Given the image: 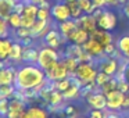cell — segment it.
I'll return each instance as SVG.
<instances>
[{"label": "cell", "instance_id": "277c9868", "mask_svg": "<svg viewBox=\"0 0 129 118\" xmlns=\"http://www.w3.org/2000/svg\"><path fill=\"white\" fill-rule=\"evenodd\" d=\"M51 11V18H53L56 22H64L67 20H71V10H70V6L68 3L65 2H57L51 6L50 9Z\"/></svg>", "mask_w": 129, "mask_h": 118}, {"label": "cell", "instance_id": "5bb4252c", "mask_svg": "<svg viewBox=\"0 0 129 118\" xmlns=\"http://www.w3.org/2000/svg\"><path fill=\"white\" fill-rule=\"evenodd\" d=\"M26 108H28V104L25 101L18 100V99H11L10 100V110L6 118H21V115L26 111Z\"/></svg>", "mask_w": 129, "mask_h": 118}, {"label": "cell", "instance_id": "f35d334b", "mask_svg": "<svg viewBox=\"0 0 129 118\" xmlns=\"http://www.w3.org/2000/svg\"><path fill=\"white\" fill-rule=\"evenodd\" d=\"M10 110V99L0 97V117H7Z\"/></svg>", "mask_w": 129, "mask_h": 118}, {"label": "cell", "instance_id": "6da1fadb", "mask_svg": "<svg viewBox=\"0 0 129 118\" xmlns=\"http://www.w3.org/2000/svg\"><path fill=\"white\" fill-rule=\"evenodd\" d=\"M45 70L38 64H20L17 67V78H15V87L18 90L35 89L46 81Z\"/></svg>", "mask_w": 129, "mask_h": 118}, {"label": "cell", "instance_id": "52a82bcc", "mask_svg": "<svg viewBox=\"0 0 129 118\" xmlns=\"http://www.w3.org/2000/svg\"><path fill=\"white\" fill-rule=\"evenodd\" d=\"M38 10H39L38 4L26 2L24 13L21 14V17H22V26H25V28H32L34 26V24L38 20Z\"/></svg>", "mask_w": 129, "mask_h": 118}, {"label": "cell", "instance_id": "ffe728a7", "mask_svg": "<svg viewBox=\"0 0 129 118\" xmlns=\"http://www.w3.org/2000/svg\"><path fill=\"white\" fill-rule=\"evenodd\" d=\"M90 38L99 40L103 46L114 43V36H112L111 31H104V29H100V28H97L94 32H92V34H90Z\"/></svg>", "mask_w": 129, "mask_h": 118}, {"label": "cell", "instance_id": "7402d4cb", "mask_svg": "<svg viewBox=\"0 0 129 118\" xmlns=\"http://www.w3.org/2000/svg\"><path fill=\"white\" fill-rule=\"evenodd\" d=\"M17 0H0V17L7 20L14 13Z\"/></svg>", "mask_w": 129, "mask_h": 118}, {"label": "cell", "instance_id": "8992f818", "mask_svg": "<svg viewBox=\"0 0 129 118\" xmlns=\"http://www.w3.org/2000/svg\"><path fill=\"white\" fill-rule=\"evenodd\" d=\"M99 71H103L104 74L110 76H115L119 70V60L114 57H103V58L96 61Z\"/></svg>", "mask_w": 129, "mask_h": 118}, {"label": "cell", "instance_id": "d4e9b609", "mask_svg": "<svg viewBox=\"0 0 129 118\" xmlns=\"http://www.w3.org/2000/svg\"><path fill=\"white\" fill-rule=\"evenodd\" d=\"M115 43H117L118 51L121 53L122 58L129 60V35L125 34V35H122V36H119Z\"/></svg>", "mask_w": 129, "mask_h": 118}, {"label": "cell", "instance_id": "9a60e30c", "mask_svg": "<svg viewBox=\"0 0 129 118\" xmlns=\"http://www.w3.org/2000/svg\"><path fill=\"white\" fill-rule=\"evenodd\" d=\"M39 50L36 45L32 46H24V53H22V64H38L39 58Z\"/></svg>", "mask_w": 129, "mask_h": 118}, {"label": "cell", "instance_id": "d6a6232c", "mask_svg": "<svg viewBox=\"0 0 129 118\" xmlns=\"http://www.w3.org/2000/svg\"><path fill=\"white\" fill-rule=\"evenodd\" d=\"M104 56L106 57H114V58H117L118 56H121V53L118 51L117 43H110V45L104 46Z\"/></svg>", "mask_w": 129, "mask_h": 118}, {"label": "cell", "instance_id": "2e32d148", "mask_svg": "<svg viewBox=\"0 0 129 118\" xmlns=\"http://www.w3.org/2000/svg\"><path fill=\"white\" fill-rule=\"evenodd\" d=\"M89 39H90V34H89V32H87L86 29L79 28V26H78V28H76L75 31H74L72 34L68 36L67 42H68V43H75V45L83 46Z\"/></svg>", "mask_w": 129, "mask_h": 118}, {"label": "cell", "instance_id": "484cf974", "mask_svg": "<svg viewBox=\"0 0 129 118\" xmlns=\"http://www.w3.org/2000/svg\"><path fill=\"white\" fill-rule=\"evenodd\" d=\"M81 93H82V87L81 86L71 83V86L68 87L65 92H62V96H64L65 101H72V100H76V99L82 97Z\"/></svg>", "mask_w": 129, "mask_h": 118}, {"label": "cell", "instance_id": "e575fe53", "mask_svg": "<svg viewBox=\"0 0 129 118\" xmlns=\"http://www.w3.org/2000/svg\"><path fill=\"white\" fill-rule=\"evenodd\" d=\"M79 6H81L83 14H93V11L96 10V7L93 6L92 0H78Z\"/></svg>", "mask_w": 129, "mask_h": 118}, {"label": "cell", "instance_id": "74e56055", "mask_svg": "<svg viewBox=\"0 0 129 118\" xmlns=\"http://www.w3.org/2000/svg\"><path fill=\"white\" fill-rule=\"evenodd\" d=\"M10 36V26L7 20L0 17V38H9Z\"/></svg>", "mask_w": 129, "mask_h": 118}, {"label": "cell", "instance_id": "1f68e13d", "mask_svg": "<svg viewBox=\"0 0 129 118\" xmlns=\"http://www.w3.org/2000/svg\"><path fill=\"white\" fill-rule=\"evenodd\" d=\"M70 6V10H71V18L72 20H78L83 15V11H82L81 6H79L78 2H72V3H68Z\"/></svg>", "mask_w": 129, "mask_h": 118}, {"label": "cell", "instance_id": "7dc6e473", "mask_svg": "<svg viewBox=\"0 0 129 118\" xmlns=\"http://www.w3.org/2000/svg\"><path fill=\"white\" fill-rule=\"evenodd\" d=\"M122 13H123V15H125L126 18H129V0L122 6Z\"/></svg>", "mask_w": 129, "mask_h": 118}, {"label": "cell", "instance_id": "11a10c76", "mask_svg": "<svg viewBox=\"0 0 129 118\" xmlns=\"http://www.w3.org/2000/svg\"><path fill=\"white\" fill-rule=\"evenodd\" d=\"M126 2H128V0H121V7H122V6H123V4H125V3H126Z\"/></svg>", "mask_w": 129, "mask_h": 118}, {"label": "cell", "instance_id": "83f0119b", "mask_svg": "<svg viewBox=\"0 0 129 118\" xmlns=\"http://www.w3.org/2000/svg\"><path fill=\"white\" fill-rule=\"evenodd\" d=\"M64 101L65 100H64V96H62V92L53 89L50 97H49L47 104H50V106H62V104H64Z\"/></svg>", "mask_w": 129, "mask_h": 118}, {"label": "cell", "instance_id": "60d3db41", "mask_svg": "<svg viewBox=\"0 0 129 118\" xmlns=\"http://www.w3.org/2000/svg\"><path fill=\"white\" fill-rule=\"evenodd\" d=\"M107 110H94L90 108L89 111V118H106Z\"/></svg>", "mask_w": 129, "mask_h": 118}, {"label": "cell", "instance_id": "c3c4849f", "mask_svg": "<svg viewBox=\"0 0 129 118\" xmlns=\"http://www.w3.org/2000/svg\"><path fill=\"white\" fill-rule=\"evenodd\" d=\"M103 11H104V9H96L94 11H93V17L96 18V20H99V18L101 17V14H103Z\"/></svg>", "mask_w": 129, "mask_h": 118}, {"label": "cell", "instance_id": "bcb514c9", "mask_svg": "<svg viewBox=\"0 0 129 118\" xmlns=\"http://www.w3.org/2000/svg\"><path fill=\"white\" fill-rule=\"evenodd\" d=\"M107 6L110 7H121V0H107Z\"/></svg>", "mask_w": 129, "mask_h": 118}, {"label": "cell", "instance_id": "3957f363", "mask_svg": "<svg viewBox=\"0 0 129 118\" xmlns=\"http://www.w3.org/2000/svg\"><path fill=\"white\" fill-rule=\"evenodd\" d=\"M97 74H99V68L94 61V63H79L75 75L86 85L90 83V82H94Z\"/></svg>", "mask_w": 129, "mask_h": 118}, {"label": "cell", "instance_id": "8d00e7d4", "mask_svg": "<svg viewBox=\"0 0 129 118\" xmlns=\"http://www.w3.org/2000/svg\"><path fill=\"white\" fill-rule=\"evenodd\" d=\"M111 79V76L110 75H107V74H104L103 71H99V74H97V76H96V79H94V82H96V85H97L99 87H103L104 85L107 83V82Z\"/></svg>", "mask_w": 129, "mask_h": 118}, {"label": "cell", "instance_id": "30bf717a", "mask_svg": "<svg viewBox=\"0 0 129 118\" xmlns=\"http://www.w3.org/2000/svg\"><path fill=\"white\" fill-rule=\"evenodd\" d=\"M45 72H46L47 81H50V82H56V81H60V79H64V78H68V76H70V72H68V70L65 68V65L62 61L57 63L56 65H53V67L49 68Z\"/></svg>", "mask_w": 129, "mask_h": 118}, {"label": "cell", "instance_id": "9f6ffc18", "mask_svg": "<svg viewBox=\"0 0 129 118\" xmlns=\"http://www.w3.org/2000/svg\"><path fill=\"white\" fill-rule=\"evenodd\" d=\"M78 118H89V115H87V117H83V115H82V117H78Z\"/></svg>", "mask_w": 129, "mask_h": 118}, {"label": "cell", "instance_id": "681fc988", "mask_svg": "<svg viewBox=\"0 0 129 118\" xmlns=\"http://www.w3.org/2000/svg\"><path fill=\"white\" fill-rule=\"evenodd\" d=\"M122 110H129V93H126V96H125V101H123Z\"/></svg>", "mask_w": 129, "mask_h": 118}, {"label": "cell", "instance_id": "8fae6325", "mask_svg": "<svg viewBox=\"0 0 129 118\" xmlns=\"http://www.w3.org/2000/svg\"><path fill=\"white\" fill-rule=\"evenodd\" d=\"M82 47H83V50H86L87 53L96 60V61L100 60V58H103V57H106L104 56V46L101 45L99 40L93 39V38H90V39L87 40Z\"/></svg>", "mask_w": 129, "mask_h": 118}, {"label": "cell", "instance_id": "ab89813d", "mask_svg": "<svg viewBox=\"0 0 129 118\" xmlns=\"http://www.w3.org/2000/svg\"><path fill=\"white\" fill-rule=\"evenodd\" d=\"M50 17H51L50 9H43V7H39V10H38V20L50 21Z\"/></svg>", "mask_w": 129, "mask_h": 118}, {"label": "cell", "instance_id": "f546056e", "mask_svg": "<svg viewBox=\"0 0 129 118\" xmlns=\"http://www.w3.org/2000/svg\"><path fill=\"white\" fill-rule=\"evenodd\" d=\"M15 85H4V86H0V97L3 99H10L11 100L15 95Z\"/></svg>", "mask_w": 129, "mask_h": 118}, {"label": "cell", "instance_id": "ee69618b", "mask_svg": "<svg viewBox=\"0 0 129 118\" xmlns=\"http://www.w3.org/2000/svg\"><path fill=\"white\" fill-rule=\"evenodd\" d=\"M92 3L96 9H104V7H107V0H92Z\"/></svg>", "mask_w": 129, "mask_h": 118}, {"label": "cell", "instance_id": "cb8c5ba5", "mask_svg": "<svg viewBox=\"0 0 129 118\" xmlns=\"http://www.w3.org/2000/svg\"><path fill=\"white\" fill-rule=\"evenodd\" d=\"M28 114L29 118H50V112L47 108H43L38 104H29L28 106Z\"/></svg>", "mask_w": 129, "mask_h": 118}, {"label": "cell", "instance_id": "9c48e42d", "mask_svg": "<svg viewBox=\"0 0 129 118\" xmlns=\"http://www.w3.org/2000/svg\"><path fill=\"white\" fill-rule=\"evenodd\" d=\"M125 93H122L121 90H114V92L106 95L107 97V110L108 111H121L125 101Z\"/></svg>", "mask_w": 129, "mask_h": 118}, {"label": "cell", "instance_id": "7bdbcfd3", "mask_svg": "<svg viewBox=\"0 0 129 118\" xmlns=\"http://www.w3.org/2000/svg\"><path fill=\"white\" fill-rule=\"evenodd\" d=\"M25 3H26V2H17L15 9H14V13H17V14H22L24 9H25Z\"/></svg>", "mask_w": 129, "mask_h": 118}, {"label": "cell", "instance_id": "f6af8a7d", "mask_svg": "<svg viewBox=\"0 0 129 118\" xmlns=\"http://www.w3.org/2000/svg\"><path fill=\"white\" fill-rule=\"evenodd\" d=\"M106 118H123V117L119 114V111H107Z\"/></svg>", "mask_w": 129, "mask_h": 118}, {"label": "cell", "instance_id": "836d02e7", "mask_svg": "<svg viewBox=\"0 0 129 118\" xmlns=\"http://www.w3.org/2000/svg\"><path fill=\"white\" fill-rule=\"evenodd\" d=\"M53 83V87L56 90H60V92H65L68 87L71 86V79L70 76L68 78H64V79H60V81H56V82H51Z\"/></svg>", "mask_w": 129, "mask_h": 118}, {"label": "cell", "instance_id": "e0dca14e", "mask_svg": "<svg viewBox=\"0 0 129 118\" xmlns=\"http://www.w3.org/2000/svg\"><path fill=\"white\" fill-rule=\"evenodd\" d=\"M76 22H78L79 28L86 29L89 34H92V32H94L97 29V20L92 14H83L81 18L76 20Z\"/></svg>", "mask_w": 129, "mask_h": 118}, {"label": "cell", "instance_id": "44dd1931", "mask_svg": "<svg viewBox=\"0 0 129 118\" xmlns=\"http://www.w3.org/2000/svg\"><path fill=\"white\" fill-rule=\"evenodd\" d=\"M76 28H78V22H76V20H72V18H71V20H67V21H64V22H60L57 29H58L60 34H61L65 39H68V36H70Z\"/></svg>", "mask_w": 129, "mask_h": 118}, {"label": "cell", "instance_id": "4dcf8cb0", "mask_svg": "<svg viewBox=\"0 0 129 118\" xmlns=\"http://www.w3.org/2000/svg\"><path fill=\"white\" fill-rule=\"evenodd\" d=\"M117 89H118V79L115 78V76H111V79H110L100 90L104 93V95H108V93L114 92V90H117Z\"/></svg>", "mask_w": 129, "mask_h": 118}, {"label": "cell", "instance_id": "4fadbf2b", "mask_svg": "<svg viewBox=\"0 0 129 118\" xmlns=\"http://www.w3.org/2000/svg\"><path fill=\"white\" fill-rule=\"evenodd\" d=\"M86 103L90 108L94 110H107V97L101 90L92 93L89 97L86 99Z\"/></svg>", "mask_w": 129, "mask_h": 118}, {"label": "cell", "instance_id": "5b68a950", "mask_svg": "<svg viewBox=\"0 0 129 118\" xmlns=\"http://www.w3.org/2000/svg\"><path fill=\"white\" fill-rule=\"evenodd\" d=\"M65 43H68L67 39L60 34L58 29L51 28L50 31L46 34V36L43 38V43H42V45L49 46V47H51V49H56V50H60V47H62Z\"/></svg>", "mask_w": 129, "mask_h": 118}, {"label": "cell", "instance_id": "603a6c76", "mask_svg": "<svg viewBox=\"0 0 129 118\" xmlns=\"http://www.w3.org/2000/svg\"><path fill=\"white\" fill-rule=\"evenodd\" d=\"M82 53H83V47L81 45H75V43H67L64 47V51H62V56L67 57H72V58H76L79 61Z\"/></svg>", "mask_w": 129, "mask_h": 118}, {"label": "cell", "instance_id": "db71d44e", "mask_svg": "<svg viewBox=\"0 0 129 118\" xmlns=\"http://www.w3.org/2000/svg\"><path fill=\"white\" fill-rule=\"evenodd\" d=\"M62 2H65V3H72V2H78V0H62Z\"/></svg>", "mask_w": 129, "mask_h": 118}, {"label": "cell", "instance_id": "7a4b0ae2", "mask_svg": "<svg viewBox=\"0 0 129 118\" xmlns=\"http://www.w3.org/2000/svg\"><path fill=\"white\" fill-rule=\"evenodd\" d=\"M62 58V53H60V50L51 49L49 46L42 45L39 50V58H38V65L42 70L47 71L49 68H51L53 65H56L57 63H60Z\"/></svg>", "mask_w": 129, "mask_h": 118}, {"label": "cell", "instance_id": "ac0fdd59", "mask_svg": "<svg viewBox=\"0 0 129 118\" xmlns=\"http://www.w3.org/2000/svg\"><path fill=\"white\" fill-rule=\"evenodd\" d=\"M22 53H24V45L18 40H15L9 57V64H13V65L21 64L22 63Z\"/></svg>", "mask_w": 129, "mask_h": 118}, {"label": "cell", "instance_id": "d6986e66", "mask_svg": "<svg viewBox=\"0 0 129 118\" xmlns=\"http://www.w3.org/2000/svg\"><path fill=\"white\" fill-rule=\"evenodd\" d=\"M14 40L11 38H0V61H9L10 53H11Z\"/></svg>", "mask_w": 129, "mask_h": 118}, {"label": "cell", "instance_id": "ba28073f", "mask_svg": "<svg viewBox=\"0 0 129 118\" xmlns=\"http://www.w3.org/2000/svg\"><path fill=\"white\" fill-rule=\"evenodd\" d=\"M117 24H118V20H117L115 13L111 11V10L104 9L101 17L97 20V28L104 29V31H114Z\"/></svg>", "mask_w": 129, "mask_h": 118}, {"label": "cell", "instance_id": "816d5d0a", "mask_svg": "<svg viewBox=\"0 0 129 118\" xmlns=\"http://www.w3.org/2000/svg\"><path fill=\"white\" fill-rule=\"evenodd\" d=\"M28 2H31V3H35V4H38V6H39V4L43 3L45 0H28Z\"/></svg>", "mask_w": 129, "mask_h": 118}, {"label": "cell", "instance_id": "6f0895ef", "mask_svg": "<svg viewBox=\"0 0 129 118\" xmlns=\"http://www.w3.org/2000/svg\"><path fill=\"white\" fill-rule=\"evenodd\" d=\"M70 118H78V117H70Z\"/></svg>", "mask_w": 129, "mask_h": 118}, {"label": "cell", "instance_id": "b9f144b4", "mask_svg": "<svg viewBox=\"0 0 129 118\" xmlns=\"http://www.w3.org/2000/svg\"><path fill=\"white\" fill-rule=\"evenodd\" d=\"M118 90L122 93H129V82L126 79H118Z\"/></svg>", "mask_w": 129, "mask_h": 118}, {"label": "cell", "instance_id": "f1b7e54d", "mask_svg": "<svg viewBox=\"0 0 129 118\" xmlns=\"http://www.w3.org/2000/svg\"><path fill=\"white\" fill-rule=\"evenodd\" d=\"M7 22H9V26L10 29H18L22 26V17L21 14H17V13H13L9 18H7Z\"/></svg>", "mask_w": 129, "mask_h": 118}, {"label": "cell", "instance_id": "f5cc1de1", "mask_svg": "<svg viewBox=\"0 0 129 118\" xmlns=\"http://www.w3.org/2000/svg\"><path fill=\"white\" fill-rule=\"evenodd\" d=\"M6 61H0V70H2V68H3V67H6Z\"/></svg>", "mask_w": 129, "mask_h": 118}, {"label": "cell", "instance_id": "f907efd6", "mask_svg": "<svg viewBox=\"0 0 129 118\" xmlns=\"http://www.w3.org/2000/svg\"><path fill=\"white\" fill-rule=\"evenodd\" d=\"M39 7H43V9H51V4H50V2H49V0H45L43 3L39 4Z\"/></svg>", "mask_w": 129, "mask_h": 118}, {"label": "cell", "instance_id": "4316f807", "mask_svg": "<svg viewBox=\"0 0 129 118\" xmlns=\"http://www.w3.org/2000/svg\"><path fill=\"white\" fill-rule=\"evenodd\" d=\"M61 61L64 63L65 68L68 70V72L71 74H75L76 70H78V65H79V61L76 58H72V57H67V56H62Z\"/></svg>", "mask_w": 129, "mask_h": 118}, {"label": "cell", "instance_id": "7c38bea8", "mask_svg": "<svg viewBox=\"0 0 129 118\" xmlns=\"http://www.w3.org/2000/svg\"><path fill=\"white\" fill-rule=\"evenodd\" d=\"M17 78V67L13 64H7L0 70V86L4 85H15Z\"/></svg>", "mask_w": 129, "mask_h": 118}, {"label": "cell", "instance_id": "d590c367", "mask_svg": "<svg viewBox=\"0 0 129 118\" xmlns=\"http://www.w3.org/2000/svg\"><path fill=\"white\" fill-rule=\"evenodd\" d=\"M28 36H32L31 34V28H25V26H21V28L15 29V38H17L18 42H21L22 39H25V38Z\"/></svg>", "mask_w": 129, "mask_h": 118}]
</instances>
